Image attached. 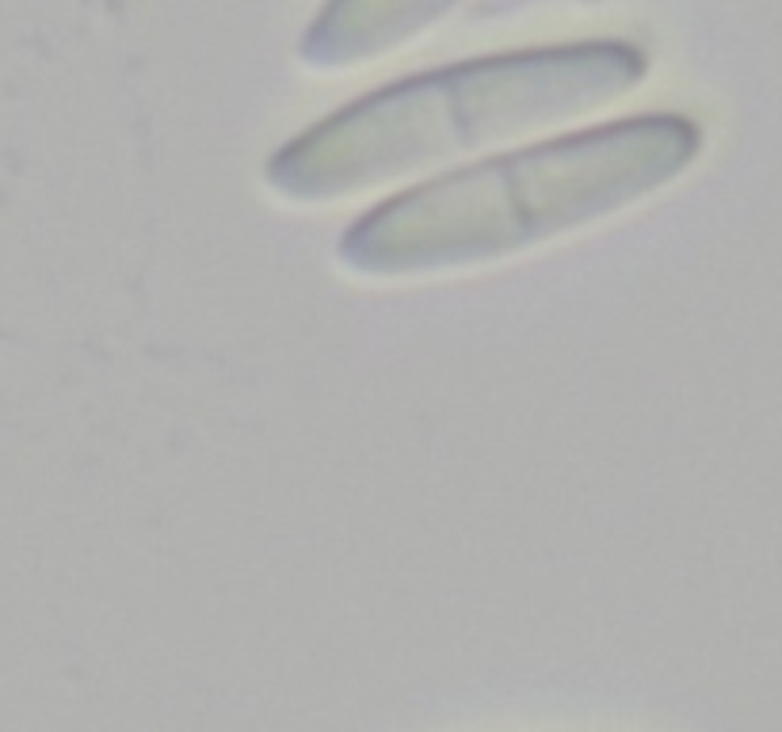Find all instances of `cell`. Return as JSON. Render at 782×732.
<instances>
[{
  "instance_id": "7a4b0ae2",
  "label": "cell",
  "mask_w": 782,
  "mask_h": 732,
  "mask_svg": "<svg viewBox=\"0 0 782 732\" xmlns=\"http://www.w3.org/2000/svg\"><path fill=\"white\" fill-rule=\"evenodd\" d=\"M645 50L584 38L466 58L382 84L283 141L264 184L287 202H340L458 153L599 111L645 81Z\"/></svg>"
},
{
  "instance_id": "6da1fadb",
  "label": "cell",
  "mask_w": 782,
  "mask_h": 732,
  "mask_svg": "<svg viewBox=\"0 0 782 732\" xmlns=\"http://www.w3.org/2000/svg\"><path fill=\"white\" fill-rule=\"evenodd\" d=\"M699 149L702 130L687 114H630L496 153L370 207L340 233L336 260L363 279L500 264L637 207Z\"/></svg>"
},
{
  "instance_id": "3957f363",
  "label": "cell",
  "mask_w": 782,
  "mask_h": 732,
  "mask_svg": "<svg viewBox=\"0 0 782 732\" xmlns=\"http://www.w3.org/2000/svg\"><path fill=\"white\" fill-rule=\"evenodd\" d=\"M454 4L458 0H325L302 35L298 58L305 69L344 73L413 43Z\"/></svg>"
}]
</instances>
